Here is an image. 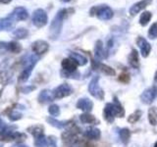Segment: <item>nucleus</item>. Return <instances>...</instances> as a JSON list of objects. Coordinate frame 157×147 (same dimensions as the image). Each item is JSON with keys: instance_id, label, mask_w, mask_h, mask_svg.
I'll return each instance as SVG.
<instances>
[{"instance_id": "nucleus-24", "label": "nucleus", "mask_w": 157, "mask_h": 147, "mask_svg": "<svg viewBox=\"0 0 157 147\" xmlns=\"http://www.w3.org/2000/svg\"><path fill=\"white\" fill-rule=\"evenodd\" d=\"M6 51L18 54V53H20L22 51V46H21V44H20L19 42H17V41H10V42H7Z\"/></svg>"}, {"instance_id": "nucleus-20", "label": "nucleus", "mask_w": 157, "mask_h": 147, "mask_svg": "<svg viewBox=\"0 0 157 147\" xmlns=\"http://www.w3.org/2000/svg\"><path fill=\"white\" fill-rule=\"evenodd\" d=\"M85 136L90 140H98L101 136V131L96 127H90L85 131Z\"/></svg>"}, {"instance_id": "nucleus-15", "label": "nucleus", "mask_w": 157, "mask_h": 147, "mask_svg": "<svg viewBox=\"0 0 157 147\" xmlns=\"http://www.w3.org/2000/svg\"><path fill=\"white\" fill-rule=\"evenodd\" d=\"M61 66H62V71L65 73H76L78 72V65L74 62L71 58H66L63 59L61 62Z\"/></svg>"}, {"instance_id": "nucleus-28", "label": "nucleus", "mask_w": 157, "mask_h": 147, "mask_svg": "<svg viewBox=\"0 0 157 147\" xmlns=\"http://www.w3.org/2000/svg\"><path fill=\"white\" fill-rule=\"evenodd\" d=\"M148 122L151 126L157 125V108L151 107L148 110Z\"/></svg>"}, {"instance_id": "nucleus-6", "label": "nucleus", "mask_w": 157, "mask_h": 147, "mask_svg": "<svg viewBox=\"0 0 157 147\" xmlns=\"http://www.w3.org/2000/svg\"><path fill=\"white\" fill-rule=\"evenodd\" d=\"M32 21H33V24L36 28H43L44 26H46V24L48 22L47 13L41 8H38L36 10H34V12L33 14Z\"/></svg>"}, {"instance_id": "nucleus-43", "label": "nucleus", "mask_w": 157, "mask_h": 147, "mask_svg": "<svg viewBox=\"0 0 157 147\" xmlns=\"http://www.w3.org/2000/svg\"><path fill=\"white\" fill-rule=\"evenodd\" d=\"M154 147H157V141L155 142V144H154Z\"/></svg>"}, {"instance_id": "nucleus-26", "label": "nucleus", "mask_w": 157, "mask_h": 147, "mask_svg": "<svg viewBox=\"0 0 157 147\" xmlns=\"http://www.w3.org/2000/svg\"><path fill=\"white\" fill-rule=\"evenodd\" d=\"M28 131L34 137V138H36V137L44 134L43 126H29V127H28Z\"/></svg>"}, {"instance_id": "nucleus-27", "label": "nucleus", "mask_w": 157, "mask_h": 147, "mask_svg": "<svg viewBox=\"0 0 157 147\" xmlns=\"http://www.w3.org/2000/svg\"><path fill=\"white\" fill-rule=\"evenodd\" d=\"M119 136H120V139L124 144H127L128 142L130 141L131 138V131L127 127H123L119 130Z\"/></svg>"}, {"instance_id": "nucleus-9", "label": "nucleus", "mask_w": 157, "mask_h": 147, "mask_svg": "<svg viewBox=\"0 0 157 147\" xmlns=\"http://www.w3.org/2000/svg\"><path fill=\"white\" fill-rule=\"evenodd\" d=\"M32 50L36 55H42V54L46 53L49 50V44L45 40H36L33 43L32 45Z\"/></svg>"}, {"instance_id": "nucleus-25", "label": "nucleus", "mask_w": 157, "mask_h": 147, "mask_svg": "<svg viewBox=\"0 0 157 147\" xmlns=\"http://www.w3.org/2000/svg\"><path fill=\"white\" fill-rule=\"evenodd\" d=\"M12 36L14 38H16V39H24V38L28 37L29 31L25 28H19L15 29V31H13Z\"/></svg>"}, {"instance_id": "nucleus-36", "label": "nucleus", "mask_w": 157, "mask_h": 147, "mask_svg": "<svg viewBox=\"0 0 157 147\" xmlns=\"http://www.w3.org/2000/svg\"><path fill=\"white\" fill-rule=\"evenodd\" d=\"M130 80V77H129V75L128 74H122V75L119 77V81H123V82H128Z\"/></svg>"}, {"instance_id": "nucleus-31", "label": "nucleus", "mask_w": 157, "mask_h": 147, "mask_svg": "<svg viewBox=\"0 0 157 147\" xmlns=\"http://www.w3.org/2000/svg\"><path fill=\"white\" fill-rule=\"evenodd\" d=\"M142 115V112L140 110H136L134 113H132V114L128 117V122L130 123V124H136V123L140 119V117Z\"/></svg>"}, {"instance_id": "nucleus-23", "label": "nucleus", "mask_w": 157, "mask_h": 147, "mask_svg": "<svg viewBox=\"0 0 157 147\" xmlns=\"http://www.w3.org/2000/svg\"><path fill=\"white\" fill-rule=\"evenodd\" d=\"M80 121L85 125H96L98 121L90 113H83L80 116Z\"/></svg>"}, {"instance_id": "nucleus-5", "label": "nucleus", "mask_w": 157, "mask_h": 147, "mask_svg": "<svg viewBox=\"0 0 157 147\" xmlns=\"http://www.w3.org/2000/svg\"><path fill=\"white\" fill-rule=\"evenodd\" d=\"M88 92L91 96H93L94 98L98 100H103L105 97V92L103 91V89L100 87L99 85V77H94L91 78V81L88 83Z\"/></svg>"}, {"instance_id": "nucleus-32", "label": "nucleus", "mask_w": 157, "mask_h": 147, "mask_svg": "<svg viewBox=\"0 0 157 147\" xmlns=\"http://www.w3.org/2000/svg\"><path fill=\"white\" fill-rule=\"evenodd\" d=\"M148 37L152 40L157 38V22L153 23L148 29Z\"/></svg>"}, {"instance_id": "nucleus-30", "label": "nucleus", "mask_w": 157, "mask_h": 147, "mask_svg": "<svg viewBox=\"0 0 157 147\" xmlns=\"http://www.w3.org/2000/svg\"><path fill=\"white\" fill-rule=\"evenodd\" d=\"M34 145L36 147H47L48 146L47 137L44 134H42L40 136L36 137V138H34Z\"/></svg>"}, {"instance_id": "nucleus-1", "label": "nucleus", "mask_w": 157, "mask_h": 147, "mask_svg": "<svg viewBox=\"0 0 157 147\" xmlns=\"http://www.w3.org/2000/svg\"><path fill=\"white\" fill-rule=\"evenodd\" d=\"M124 116L125 110L117 97H114V101L112 103H107L103 109V118L109 124H112L114 122L116 117L123 118Z\"/></svg>"}, {"instance_id": "nucleus-33", "label": "nucleus", "mask_w": 157, "mask_h": 147, "mask_svg": "<svg viewBox=\"0 0 157 147\" xmlns=\"http://www.w3.org/2000/svg\"><path fill=\"white\" fill-rule=\"evenodd\" d=\"M48 113L52 117H57L60 115V108H59L57 104H52L48 108Z\"/></svg>"}, {"instance_id": "nucleus-42", "label": "nucleus", "mask_w": 157, "mask_h": 147, "mask_svg": "<svg viewBox=\"0 0 157 147\" xmlns=\"http://www.w3.org/2000/svg\"><path fill=\"white\" fill-rule=\"evenodd\" d=\"M70 1H71V0H61V2H64V3H68Z\"/></svg>"}, {"instance_id": "nucleus-12", "label": "nucleus", "mask_w": 157, "mask_h": 147, "mask_svg": "<svg viewBox=\"0 0 157 147\" xmlns=\"http://www.w3.org/2000/svg\"><path fill=\"white\" fill-rule=\"evenodd\" d=\"M152 3V0H140V1L135 3L132 6H131L129 13L131 16H136V14H139L140 11H142L144 9H145L147 6Z\"/></svg>"}, {"instance_id": "nucleus-21", "label": "nucleus", "mask_w": 157, "mask_h": 147, "mask_svg": "<svg viewBox=\"0 0 157 147\" xmlns=\"http://www.w3.org/2000/svg\"><path fill=\"white\" fill-rule=\"evenodd\" d=\"M53 99H54V97L52 94V91L48 90V89H43L38 94V101L42 103V104L51 102V101H53Z\"/></svg>"}, {"instance_id": "nucleus-2", "label": "nucleus", "mask_w": 157, "mask_h": 147, "mask_svg": "<svg viewBox=\"0 0 157 147\" xmlns=\"http://www.w3.org/2000/svg\"><path fill=\"white\" fill-rule=\"evenodd\" d=\"M69 14L68 9H61L57 12L55 17L53 18L52 22L50 24V28H49V37L52 40H56L59 37L60 33L62 32L63 22Z\"/></svg>"}, {"instance_id": "nucleus-22", "label": "nucleus", "mask_w": 157, "mask_h": 147, "mask_svg": "<svg viewBox=\"0 0 157 147\" xmlns=\"http://www.w3.org/2000/svg\"><path fill=\"white\" fill-rule=\"evenodd\" d=\"M46 121L47 123L50 126L56 127V129H59V130H62V129H65V127L68 126L69 122L68 121H59L57 119H55V118L53 117H47L46 118Z\"/></svg>"}, {"instance_id": "nucleus-7", "label": "nucleus", "mask_w": 157, "mask_h": 147, "mask_svg": "<svg viewBox=\"0 0 157 147\" xmlns=\"http://www.w3.org/2000/svg\"><path fill=\"white\" fill-rule=\"evenodd\" d=\"M73 91H74L73 87L69 85V83L65 82L54 88L52 91V94H53L54 99H62V98L70 96L73 93Z\"/></svg>"}, {"instance_id": "nucleus-11", "label": "nucleus", "mask_w": 157, "mask_h": 147, "mask_svg": "<svg viewBox=\"0 0 157 147\" xmlns=\"http://www.w3.org/2000/svg\"><path fill=\"white\" fill-rule=\"evenodd\" d=\"M10 16H11L15 22H19V21H25V20H27L28 17H29V13L27 11L26 8L24 7H16L14 8V10L12 11V13L10 14Z\"/></svg>"}, {"instance_id": "nucleus-41", "label": "nucleus", "mask_w": 157, "mask_h": 147, "mask_svg": "<svg viewBox=\"0 0 157 147\" xmlns=\"http://www.w3.org/2000/svg\"><path fill=\"white\" fill-rule=\"evenodd\" d=\"M154 83H155V85H157V71H156L155 75H154Z\"/></svg>"}, {"instance_id": "nucleus-8", "label": "nucleus", "mask_w": 157, "mask_h": 147, "mask_svg": "<svg viewBox=\"0 0 157 147\" xmlns=\"http://www.w3.org/2000/svg\"><path fill=\"white\" fill-rule=\"evenodd\" d=\"M157 97V88L156 86H150L140 94V101L144 104L149 105Z\"/></svg>"}, {"instance_id": "nucleus-35", "label": "nucleus", "mask_w": 157, "mask_h": 147, "mask_svg": "<svg viewBox=\"0 0 157 147\" xmlns=\"http://www.w3.org/2000/svg\"><path fill=\"white\" fill-rule=\"evenodd\" d=\"M49 147H57V138L53 135H49L47 137Z\"/></svg>"}, {"instance_id": "nucleus-38", "label": "nucleus", "mask_w": 157, "mask_h": 147, "mask_svg": "<svg viewBox=\"0 0 157 147\" xmlns=\"http://www.w3.org/2000/svg\"><path fill=\"white\" fill-rule=\"evenodd\" d=\"M12 147H29V146L26 144H23V143H17V144L13 145Z\"/></svg>"}, {"instance_id": "nucleus-14", "label": "nucleus", "mask_w": 157, "mask_h": 147, "mask_svg": "<svg viewBox=\"0 0 157 147\" xmlns=\"http://www.w3.org/2000/svg\"><path fill=\"white\" fill-rule=\"evenodd\" d=\"M76 107L85 113H90L93 108V102L90 98H80L77 102Z\"/></svg>"}, {"instance_id": "nucleus-10", "label": "nucleus", "mask_w": 157, "mask_h": 147, "mask_svg": "<svg viewBox=\"0 0 157 147\" xmlns=\"http://www.w3.org/2000/svg\"><path fill=\"white\" fill-rule=\"evenodd\" d=\"M136 44L139 46L140 53H141V56L144 58L148 57V55L151 52V45L149 44V42L146 40L144 37H141L139 36L136 39Z\"/></svg>"}, {"instance_id": "nucleus-13", "label": "nucleus", "mask_w": 157, "mask_h": 147, "mask_svg": "<svg viewBox=\"0 0 157 147\" xmlns=\"http://www.w3.org/2000/svg\"><path fill=\"white\" fill-rule=\"evenodd\" d=\"M92 67L94 70L99 71L103 74H105L107 76H115V70L112 69L111 67L105 65V64L100 63V61H92Z\"/></svg>"}, {"instance_id": "nucleus-29", "label": "nucleus", "mask_w": 157, "mask_h": 147, "mask_svg": "<svg viewBox=\"0 0 157 147\" xmlns=\"http://www.w3.org/2000/svg\"><path fill=\"white\" fill-rule=\"evenodd\" d=\"M152 18V14L148 11H145L140 15V26L142 27H145L147 26V24L149 23V21Z\"/></svg>"}, {"instance_id": "nucleus-16", "label": "nucleus", "mask_w": 157, "mask_h": 147, "mask_svg": "<svg viewBox=\"0 0 157 147\" xmlns=\"http://www.w3.org/2000/svg\"><path fill=\"white\" fill-rule=\"evenodd\" d=\"M128 63L132 69H139L140 68V57H139V52L136 49H132L131 53L128 56Z\"/></svg>"}, {"instance_id": "nucleus-17", "label": "nucleus", "mask_w": 157, "mask_h": 147, "mask_svg": "<svg viewBox=\"0 0 157 147\" xmlns=\"http://www.w3.org/2000/svg\"><path fill=\"white\" fill-rule=\"evenodd\" d=\"M69 58H71L78 66H85L88 62L87 58L86 56H83L82 54L78 53V52H70V54H69Z\"/></svg>"}, {"instance_id": "nucleus-4", "label": "nucleus", "mask_w": 157, "mask_h": 147, "mask_svg": "<svg viewBox=\"0 0 157 147\" xmlns=\"http://www.w3.org/2000/svg\"><path fill=\"white\" fill-rule=\"evenodd\" d=\"M90 16H96L101 21H108V20L112 19L113 13L112 9L108 6V5H98V6H93L90 9Z\"/></svg>"}, {"instance_id": "nucleus-39", "label": "nucleus", "mask_w": 157, "mask_h": 147, "mask_svg": "<svg viewBox=\"0 0 157 147\" xmlns=\"http://www.w3.org/2000/svg\"><path fill=\"white\" fill-rule=\"evenodd\" d=\"M4 126H5V124H4V122L1 120V118H0V130H1L3 127H4Z\"/></svg>"}, {"instance_id": "nucleus-18", "label": "nucleus", "mask_w": 157, "mask_h": 147, "mask_svg": "<svg viewBox=\"0 0 157 147\" xmlns=\"http://www.w3.org/2000/svg\"><path fill=\"white\" fill-rule=\"evenodd\" d=\"M15 23H17V22H15L14 19L10 16V15L8 17L1 18V19H0V32L8 31V29L12 28Z\"/></svg>"}, {"instance_id": "nucleus-34", "label": "nucleus", "mask_w": 157, "mask_h": 147, "mask_svg": "<svg viewBox=\"0 0 157 147\" xmlns=\"http://www.w3.org/2000/svg\"><path fill=\"white\" fill-rule=\"evenodd\" d=\"M8 117H9V119L11 120L12 122H16V121H19L20 119H21L22 114L20 112H18V111L13 110V111H11V112L9 113Z\"/></svg>"}, {"instance_id": "nucleus-40", "label": "nucleus", "mask_w": 157, "mask_h": 147, "mask_svg": "<svg viewBox=\"0 0 157 147\" xmlns=\"http://www.w3.org/2000/svg\"><path fill=\"white\" fill-rule=\"evenodd\" d=\"M12 0H0V3H2V4H8L11 2Z\"/></svg>"}, {"instance_id": "nucleus-19", "label": "nucleus", "mask_w": 157, "mask_h": 147, "mask_svg": "<svg viewBox=\"0 0 157 147\" xmlns=\"http://www.w3.org/2000/svg\"><path fill=\"white\" fill-rule=\"evenodd\" d=\"M94 56L97 61H100L102 59L106 57L104 46H103V42L101 40H97L94 46Z\"/></svg>"}, {"instance_id": "nucleus-37", "label": "nucleus", "mask_w": 157, "mask_h": 147, "mask_svg": "<svg viewBox=\"0 0 157 147\" xmlns=\"http://www.w3.org/2000/svg\"><path fill=\"white\" fill-rule=\"evenodd\" d=\"M33 89H34V86H29V87H24L22 89V91L24 93H29V92H31Z\"/></svg>"}, {"instance_id": "nucleus-3", "label": "nucleus", "mask_w": 157, "mask_h": 147, "mask_svg": "<svg viewBox=\"0 0 157 147\" xmlns=\"http://www.w3.org/2000/svg\"><path fill=\"white\" fill-rule=\"evenodd\" d=\"M38 60V57L36 54H29V55H26L23 58V64H24V70L21 73V75L19 77V81L21 82H26L31 74L33 70L34 66Z\"/></svg>"}]
</instances>
